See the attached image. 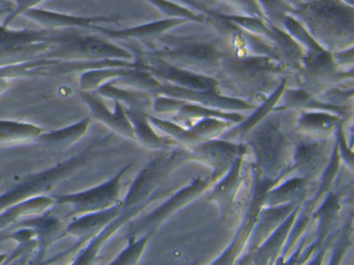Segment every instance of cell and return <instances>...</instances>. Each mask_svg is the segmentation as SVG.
<instances>
[{
	"mask_svg": "<svg viewBox=\"0 0 354 265\" xmlns=\"http://www.w3.org/2000/svg\"><path fill=\"white\" fill-rule=\"evenodd\" d=\"M290 68L279 62L264 56H239L229 54L216 77L221 91H228L227 95L251 103V100L268 99L277 87L279 76ZM252 104V103H251Z\"/></svg>",
	"mask_w": 354,
	"mask_h": 265,
	"instance_id": "6da1fadb",
	"label": "cell"
},
{
	"mask_svg": "<svg viewBox=\"0 0 354 265\" xmlns=\"http://www.w3.org/2000/svg\"><path fill=\"white\" fill-rule=\"evenodd\" d=\"M147 55L165 60L174 66L216 78L225 58L231 53L226 43L218 39L180 37L167 33L145 43Z\"/></svg>",
	"mask_w": 354,
	"mask_h": 265,
	"instance_id": "7a4b0ae2",
	"label": "cell"
},
{
	"mask_svg": "<svg viewBox=\"0 0 354 265\" xmlns=\"http://www.w3.org/2000/svg\"><path fill=\"white\" fill-rule=\"evenodd\" d=\"M254 156V166L270 181H281L293 171L289 166V143L276 118L268 116L243 140Z\"/></svg>",
	"mask_w": 354,
	"mask_h": 265,
	"instance_id": "3957f363",
	"label": "cell"
},
{
	"mask_svg": "<svg viewBox=\"0 0 354 265\" xmlns=\"http://www.w3.org/2000/svg\"><path fill=\"white\" fill-rule=\"evenodd\" d=\"M185 163H189L187 152L183 146L158 154L141 169L133 181L126 197L122 199V210L142 212L160 195L165 193V191H159V188L166 177Z\"/></svg>",
	"mask_w": 354,
	"mask_h": 265,
	"instance_id": "277c9868",
	"label": "cell"
},
{
	"mask_svg": "<svg viewBox=\"0 0 354 265\" xmlns=\"http://www.w3.org/2000/svg\"><path fill=\"white\" fill-rule=\"evenodd\" d=\"M218 181L208 175L207 177H197L193 179L189 185L181 188L174 195L170 196L164 203L153 212H149L142 218L132 221L129 227V239H139V237L153 233L177 212L195 201L200 196L203 195L208 189L214 187Z\"/></svg>",
	"mask_w": 354,
	"mask_h": 265,
	"instance_id": "5b68a950",
	"label": "cell"
},
{
	"mask_svg": "<svg viewBox=\"0 0 354 265\" xmlns=\"http://www.w3.org/2000/svg\"><path fill=\"white\" fill-rule=\"evenodd\" d=\"M132 165H127L115 176L108 179L102 185L91 188L86 191L68 195L58 196L55 202L70 205L72 216H84L93 212H103L122 204V179L129 172Z\"/></svg>",
	"mask_w": 354,
	"mask_h": 265,
	"instance_id": "8992f818",
	"label": "cell"
},
{
	"mask_svg": "<svg viewBox=\"0 0 354 265\" xmlns=\"http://www.w3.org/2000/svg\"><path fill=\"white\" fill-rule=\"evenodd\" d=\"M140 68L149 71L158 80L166 84L174 85L181 89L200 91H218L220 82L214 77L198 74L185 68L174 66L165 60L147 55L142 51L135 52Z\"/></svg>",
	"mask_w": 354,
	"mask_h": 265,
	"instance_id": "52a82bcc",
	"label": "cell"
},
{
	"mask_svg": "<svg viewBox=\"0 0 354 265\" xmlns=\"http://www.w3.org/2000/svg\"><path fill=\"white\" fill-rule=\"evenodd\" d=\"M149 118L155 128L165 133L183 147H191L209 140L218 139L235 126L232 122L216 118L197 120L187 127L151 114H149Z\"/></svg>",
	"mask_w": 354,
	"mask_h": 265,
	"instance_id": "ba28073f",
	"label": "cell"
},
{
	"mask_svg": "<svg viewBox=\"0 0 354 265\" xmlns=\"http://www.w3.org/2000/svg\"><path fill=\"white\" fill-rule=\"evenodd\" d=\"M187 148V161L200 163L212 168V175L216 181H220L248 147L245 143H235L218 138L209 140L198 145Z\"/></svg>",
	"mask_w": 354,
	"mask_h": 265,
	"instance_id": "9c48e42d",
	"label": "cell"
},
{
	"mask_svg": "<svg viewBox=\"0 0 354 265\" xmlns=\"http://www.w3.org/2000/svg\"><path fill=\"white\" fill-rule=\"evenodd\" d=\"M159 95L174 98L187 103L198 104L214 109L227 112H241L255 110L257 106L237 98L229 97L222 91H200L193 89H181L174 85L166 84L160 81L159 86L155 93V98Z\"/></svg>",
	"mask_w": 354,
	"mask_h": 265,
	"instance_id": "30bf717a",
	"label": "cell"
},
{
	"mask_svg": "<svg viewBox=\"0 0 354 265\" xmlns=\"http://www.w3.org/2000/svg\"><path fill=\"white\" fill-rule=\"evenodd\" d=\"M249 152L247 150L239 156L230 170L212 187L208 196V200L218 206L222 221L229 220L236 212L239 195L247 179L243 166Z\"/></svg>",
	"mask_w": 354,
	"mask_h": 265,
	"instance_id": "8fae6325",
	"label": "cell"
},
{
	"mask_svg": "<svg viewBox=\"0 0 354 265\" xmlns=\"http://www.w3.org/2000/svg\"><path fill=\"white\" fill-rule=\"evenodd\" d=\"M81 98L91 110V120L93 118V120L105 125L113 134H118V135L128 138V139L136 140L134 129H133L132 124L127 116L126 109L122 104L114 102L115 109L114 111H111L97 93L95 95L93 93L83 91L81 93Z\"/></svg>",
	"mask_w": 354,
	"mask_h": 265,
	"instance_id": "7c38bea8",
	"label": "cell"
},
{
	"mask_svg": "<svg viewBox=\"0 0 354 265\" xmlns=\"http://www.w3.org/2000/svg\"><path fill=\"white\" fill-rule=\"evenodd\" d=\"M122 212V204H120L103 212L78 217L66 226V235H70L76 237L78 239V246L89 244L112 224Z\"/></svg>",
	"mask_w": 354,
	"mask_h": 265,
	"instance_id": "4fadbf2b",
	"label": "cell"
},
{
	"mask_svg": "<svg viewBox=\"0 0 354 265\" xmlns=\"http://www.w3.org/2000/svg\"><path fill=\"white\" fill-rule=\"evenodd\" d=\"M297 208V204L262 208L248 241L245 248L247 254L253 253L262 244L266 243L286 222L287 219Z\"/></svg>",
	"mask_w": 354,
	"mask_h": 265,
	"instance_id": "5bb4252c",
	"label": "cell"
},
{
	"mask_svg": "<svg viewBox=\"0 0 354 265\" xmlns=\"http://www.w3.org/2000/svg\"><path fill=\"white\" fill-rule=\"evenodd\" d=\"M185 23L187 21L179 20V19L165 18L155 22L139 25V26L130 27V28L110 29L106 28L105 26H95L93 29L111 39H137L145 44L167 35V33L172 29L181 26Z\"/></svg>",
	"mask_w": 354,
	"mask_h": 265,
	"instance_id": "9a60e30c",
	"label": "cell"
},
{
	"mask_svg": "<svg viewBox=\"0 0 354 265\" xmlns=\"http://www.w3.org/2000/svg\"><path fill=\"white\" fill-rule=\"evenodd\" d=\"M287 79L281 82V84L277 87L276 91L264 100L259 106L256 107L251 116L245 118L241 124L235 125L228 132L222 136V139L227 141L235 142V143H243L248 135L259 126L262 122L266 120L270 116L272 111L276 109L277 105L280 102L285 89H286Z\"/></svg>",
	"mask_w": 354,
	"mask_h": 265,
	"instance_id": "2e32d148",
	"label": "cell"
},
{
	"mask_svg": "<svg viewBox=\"0 0 354 265\" xmlns=\"http://www.w3.org/2000/svg\"><path fill=\"white\" fill-rule=\"evenodd\" d=\"M124 109L134 129L136 141H138L143 147L147 149L159 150L162 152L174 149L180 146L171 138L163 137L153 130V125L149 118V113L141 110L129 109V108H124Z\"/></svg>",
	"mask_w": 354,
	"mask_h": 265,
	"instance_id": "e0dca14e",
	"label": "cell"
},
{
	"mask_svg": "<svg viewBox=\"0 0 354 265\" xmlns=\"http://www.w3.org/2000/svg\"><path fill=\"white\" fill-rule=\"evenodd\" d=\"M297 210L287 219L286 222L253 253L247 254L241 260L249 262L250 265H276L281 252L284 250L289 233L297 217Z\"/></svg>",
	"mask_w": 354,
	"mask_h": 265,
	"instance_id": "ac0fdd59",
	"label": "cell"
},
{
	"mask_svg": "<svg viewBox=\"0 0 354 265\" xmlns=\"http://www.w3.org/2000/svg\"><path fill=\"white\" fill-rule=\"evenodd\" d=\"M330 160H328L324 145L318 142H306L295 148L292 169L299 170L303 174L301 177L309 179L310 175L322 172L324 166L328 167Z\"/></svg>",
	"mask_w": 354,
	"mask_h": 265,
	"instance_id": "d6986e66",
	"label": "cell"
},
{
	"mask_svg": "<svg viewBox=\"0 0 354 265\" xmlns=\"http://www.w3.org/2000/svg\"><path fill=\"white\" fill-rule=\"evenodd\" d=\"M97 93L100 97L118 102L124 108L141 110L147 113H149V110H153V101H155V97L151 93L137 91V89H124L114 84L113 82L107 83L100 87Z\"/></svg>",
	"mask_w": 354,
	"mask_h": 265,
	"instance_id": "ffe728a7",
	"label": "cell"
},
{
	"mask_svg": "<svg viewBox=\"0 0 354 265\" xmlns=\"http://www.w3.org/2000/svg\"><path fill=\"white\" fill-rule=\"evenodd\" d=\"M174 122L181 126H189L193 122L205 118H216V120H226L234 125L241 124L245 116L239 112H227L223 110L214 109V108L206 107V106L198 105V104L183 102L179 109L176 113Z\"/></svg>",
	"mask_w": 354,
	"mask_h": 265,
	"instance_id": "44dd1931",
	"label": "cell"
},
{
	"mask_svg": "<svg viewBox=\"0 0 354 265\" xmlns=\"http://www.w3.org/2000/svg\"><path fill=\"white\" fill-rule=\"evenodd\" d=\"M139 214L140 212H136V210H134V212H132V210L131 212H124L122 210V214L112 224H110L99 237L91 241L70 265L97 264L100 251H101L102 247L107 243L108 239L113 237L124 225L132 222Z\"/></svg>",
	"mask_w": 354,
	"mask_h": 265,
	"instance_id": "7402d4cb",
	"label": "cell"
},
{
	"mask_svg": "<svg viewBox=\"0 0 354 265\" xmlns=\"http://www.w3.org/2000/svg\"><path fill=\"white\" fill-rule=\"evenodd\" d=\"M308 189V179L295 177L282 183H278L266 194L263 208L297 204L305 197Z\"/></svg>",
	"mask_w": 354,
	"mask_h": 265,
	"instance_id": "603a6c76",
	"label": "cell"
},
{
	"mask_svg": "<svg viewBox=\"0 0 354 265\" xmlns=\"http://www.w3.org/2000/svg\"><path fill=\"white\" fill-rule=\"evenodd\" d=\"M341 126L339 116L324 112L306 113L297 122V130L313 137H326L338 131Z\"/></svg>",
	"mask_w": 354,
	"mask_h": 265,
	"instance_id": "cb8c5ba5",
	"label": "cell"
},
{
	"mask_svg": "<svg viewBox=\"0 0 354 265\" xmlns=\"http://www.w3.org/2000/svg\"><path fill=\"white\" fill-rule=\"evenodd\" d=\"M131 68H120V66H106V68H95L86 71L81 75L80 86L83 91H97L100 87L113 81L120 80L126 76Z\"/></svg>",
	"mask_w": 354,
	"mask_h": 265,
	"instance_id": "d4e9b609",
	"label": "cell"
},
{
	"mask_svg": "<svg viewBox=\"0 0 354 265\" xmlns=\"http://www.w3.org/2000/svg\"><path fill=\"white\" fill-rule=\"evenodd\" d=\"M91 124V118L89 116L74 126L68 127V128L57 131V132L48 134L44 137L45 143L56 149H64L82 138L88 131Z\"/></svg>",
	"mask_w": 354,
	"mask_h": 265,
	"instance_id": "484cf974",
	"label": "cell"
},
{
	"mask_svg": "<svg viewBox=\"0 0 354 265\" xmlns=\"http://www.w3.org/2000/svg\"><path fill=\"white\" fill-rule=\"evenodd\" d=\"M151 6H156L160 12H163L167 18L179 19L187 22L206 23L207 18L202 12H196L189 6H185L183 2L163 1V0H153L147 1Z\"/></svg>",
	"mask_w": 354,
	"mask_h": 265,
	"instance_id": "4316f807",
	"label": "cell"
},
{
	"mask_svg": "<svg viewBox=\"0 0 354 265\" xmlns=\"http://www.w3.org/2000/svg\"><path fill=\"white\" fill-rule=\"evenodd\" d=\"M303 60L308 72L316 76L332 74L336 68V60L326 50L309 52Z\"/></svg>",
	"mask_w": 354,
	"mask_h": 265,
	"instance_id": "83f0119b",
	"label": "cell"
},
{
	"mask_svg": "<svg viewBox=\"0 0 354 265\" xmlns=\"http://www.w3.org/2000/svg\"><path fill=\"white\" fill-rule=\"evenodd\" d=\"M151 237L145 235L139 239H129V245L108 265H138Z\"/></svg>",
	"mask_w": 354,
	"mask_h": 265,
	"instance_id": "f1b7e54d",
	"label": "cell"
},
{
	"mask_svg": "<svg viewBox=\"0 0 354 265\" xmlns=\"http://www.w3.org/2000/svg\"><path fill=\"white\" fill-rule=\"evenodd\" d=\"M230 6L236 8L239 10L241 15L248 17H255V18L263 19L266 21V16H264L263 10L260 6L259 2L256 1H235L228 2Z\"/></svg>",
	"mask_w": 354,
	"mask_h": 265,
	"instance_id": "f546056e",
	"label": "cell"
},
{
	"mask_svg": "<svg viewBox=\"0 0 354 265\" xmlns=\"http://www.w3.org/2000/svg\"><path fill=\"white\" fill-rule=\"evenodd\" d=\"M337 137H338V152H340L341 156L346 162V164H348V166L354 170V152H353V148L347 146L346 138L343 134L341 126L337 131Z\"/></svg>",
	"mask_w": 354,
	"mask_h": 265,
	"instance_id": "4dcf8cb0",
	"label": "cell"
},
{
	"mask_svg": "<svg viewBox=\"0 0 354 265\" xmlns=\"http://www.w3.org/2000/svg\"><path fill=\"white\" fill-rule=\"evenodd\" d=\"M334 58L336 62H338L342 64H354V49L339 52Z\"/></svg>",
	"mask_w": 354,
	"mask_h": 265,
	"instance_id": "1f68e13d",
	"label": "cell"
},
{
	"mask_svg": "<svg viewBox=\"0 0 354 265\" xmlns=\"http://www.w3.org/2000/svg\"><path fill=\"white\" fill-rule=\"evenodd\" d=\"M12 239V235H3V233H0V247H1L2 245H3V243H6V241H10Z\"/></svg>",
	"mask_w": 354,
	"mask_h": 265,
	"instance_id": "d6a6232c",
	"label": "cell"
},
{
	"mask_svg": "<svg viewBox=\"0 0 354 265\" xmlns=\"http://www.w3.org/2000/svg\"><path fill=\"white\" fill-rule=\"evenodd\" d=\"M209 265H224V257H223V255H221L218 259L214 260V262Z\"/></svg>",
	"mask_w": 354,
	"mask_h": 265,
	"instance_id": "836d02e7",
	"label": "cell"
},
{
	"mask_svg": "<svg viewBox=\"0 0 354 265\" xmlns=\"http://www.w3.org/2000/svg\"><path fill=\"white\" fill-rule=\"evenodd\" d=\"M6 260V254H0V265H3L4 262Z\"/></svg>",
	"mask_w": 354,
	"mask_h": 265,
	"instance_id": "e575fe53",
	"label": "cell"
}]
</instances>
